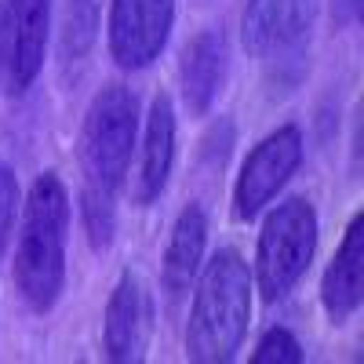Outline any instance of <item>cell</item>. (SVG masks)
Returning <instances> with one entry per match:
<instances>
[{"instance_id":"obj_2","label":"cell","mask_w":364,"mask_h":364,"mask_svg":"<svg viewBox=\"0 0 364 364\" xmlns=\"http://www.w3.org/2000/svg\"><path fill=\"white\" fill-rule=\"evenodd\" d=\"M252 317V269L237 248H219L197 273L186 321V357L193 364H226L245 343Z\"/></svg>"},{"instance_id":"obj_7","label":"cell","mask_w":364,"mask_h":364,"mask_svg":"<svg viewBox=\"0 0 364 364\" xmlns=\"http://www.w3.org/2000/svg\"><path fill=\"white\" fill-rule=\"evenodd\" d=\"M175 22V0H113L109 55L120 70H146L157 63Z\"/></svg>"},{"instance_id":"obj_4","label":"cell","mask_w":364,"mask_h":364,"mask_svg":"<svg viewBox=\"0 0 364 364\" xmlns=\"http://www.w3.org/2000/svg\"><path fill=\"white\" fill-rule=\"evenodd\" d=\"M317 15L321 0H248L240 41L255 63L266 66L273 84L295 87L302 80Z\"/></svg>"},{"instance_id":"obj_13","label":"cell","mask_w":364,"mask_h":364,"mask_svg":"<svg viewBox=\"0 0 364 364\" xmlns=\"http://www.w3.org/2000/svg\"><path fill=\"white\" fill-rule=\"evenodd\" d=\"M204 245H208V215L200 204H186L171 226L164 262H161V284L171 302H178L193 288L200 262H204Z\"/></svg>"},{"instance_id":"obj_9","label":"cell","mask_w":364,"mask_h":364,"mask_svg":"<svg viewBox=\"0 0 364 364\" xmlns=\"http://www.w3.org/2000/svg\"><path fill=\"white\" fill-rule=\"evenodd\" d=\"M149 339H154V295L139 281L135 269H124L106 302V321H102L106 357L117 364H135L146 357Z\"/></svg>"},{"instance_id":"obj_6","label":"cell","mask_w":364,"mask_h":364,"mask_svg":"<svg viewBox=\"0 0 364 364\" xmlns=\"http://www.w3.org/2000/svg\"><path fill=\"white\" fill-rule=\"evenodd\" d=\"M299 164H302V132L295 124H281L277 132H269L240 164L233 186V215L240 223L259 219L262 208L288 186Z\"/></svg>"},{"instance_id":"obj_12","label":"cell","mask_w":364,"mask_h":364,"mask_svg":"<svg viewBox=\"0 0 364 364\" xmlns=\"http://www.w3.org/2000/svg\"><path fill=\"white\" fill-rule=\"evenodd\" d=\"M175 106L168 95H157L146 117V139H142V157H139V186H135V204H154L175 168Z\"/></svg>"},{"instance_id":"obj_18","label":"cell","mask_w":364,"mask_h":364,"mask_svg":"<svg viewBox=\"0 0 364 364\" xmlns=\"http://www.w3.org/2000/svg\"><path fill=\"white\" fill-rule=\"evenodd\" d=\"M360 171V106L353 109V175Z\"/></svg>"},{"instance_id":"obj_5","label":"cell","mask_w":364,"mask_h":364,"mask_svg":"<svg viewBox=\"0 0 364 364\" xmlns=\"http://www.w3.org/2000/svg\"><path fill=\"white\" fill-rule=\"evenodd\" d=\"M317 252V211L306 197H288L266 211L255 245V281L266 302L284 299Z\"/></svg>"},{"instance_id":"obj_8","label":"cell","mask_w":364,"mask_h":364,"mask_svg":"<svg viewBox=\"0 0 364 364\" xmlns=\"http://www.w3.org/2000/svg\"><path fill=\"white\" fill-rule=\"evenodd\" d=\"M51 37V0H4V73L0 87L26 95L33 87Z\"/></svg>"},{"instance_id":"obj_10","label":"cell","mask_w":364,"mask_h":364,"mask_svg":"<svg viewBox=\"0 0 364 364\" xmlns=\"http://www.w3.org/2000/svg\"><path fill=\"white\" fill-rule=\"evenodd\" d=\"M360 299H364V211H353L339 248L324 269L321 302L331 321L346 324L360 310Z\"/></svg>"},{"instance_id":"obj_16","label":"cell","mask_w":364,"mask_h":364,"mask_svg":"<svg viewBox=\"0 0 364 364\" xmlns=\"http://www.w3.org/2000/svg\"><path fill=\"white\" fill-rule=\"evenodd\" d=\"M15 211H18V182H15L11 168L0 161V255H4V248H8Z\"/></svg>"},{"instance_id":"obj_1","label":"cell","mask_w":364,"mask_h":364,"mask_svg":"<svg viewBox=\"0 0 364 364\" xmlns=\"http://www.w3.org/2000/svg\"><path fill=\"white\" fill-rule=\"evenodd\" d=\"M139 135V99L124 84H106L87 106L77 139L80 161V215L95 248H106L117 230V193L124 186Z\"/></svg>"},{"instance_id":"obj_3","label":"cell","mask_w":364,"mask_h":364,"mask_svg":"<svg viewBox=\"0 0 364 364\" xmlns=\"http://www.w3.org/2000/svg\"><path fill=\"white\" fill-rule=\"evenodd\" d=\"M66 230H70L66 182L55 171H44L29 186L18 252H15V288L33 314H48L66 288Z\"/></svg>"},{"instance_id":"obj_11","label":"cell","mask_w":364,"mask_h":364,"mask_svg":"<svg viewBox=\"0 0 364 364\" xmlns=\"http://www.w3.org/2000/svg\"><path fill=\"white\" fill-rule=\"evenodd\" d=\"M223 77H226V41L215 29H204L182 48L178 58V91L193 117H204L211 109L223 87Z\"/></svg>"},{"instance_id":"obj_15","label":"cell","mask_w":364,"mask_h":364,"mask_svg":"<svg viewBox=\"0 0 364 364\" xmlns=\"http://www.w3.org/2000/svg\"><path fill=\"white\" fill-rule=\"evenodd\" d=\"M299 360H302V350L288 328H269L259 339V350L252 353V364H299Z\"/></svg>"},{"instance_id":"obj_17","label":"cell","mask_w":364,"mask_h":364,"mask_svg":"<svg viewBox=\"0 0 364 364\" xmlns=\"http://www.w3.org/2000/svg\"><path fill=\"white\" fill-rule=\"evenodd\" d=\"M336 26H357L360 22V0H331Z\"/></svg>"},{"instance_id":"obj_14","label":"cell","mask_w":364,"mask_h":364,"mask_svg":"<svg viewBox=\"0 0 364 364\" xmlns=\"http://www.w3.org/2000/svg\"><path fill=\"white\" fill-rule=\"evenodd\" d=\"M63 33H58V55H63L66 80H77V70L95 44L99 29V0H63Z\"/></svg>"},{"instance_id":"obj_19","label":"cell","mask_w":364,"mask_h":364,"mask_svg":"<svg viewBox=\"0 0 364 364\" xmlns=\"http://www.w3.org/2000/svg\"><path fill=\"white\" fill-rule=\"evenodd\" d=\"M0 73H4V0H0Z\"/></svg>"}]
</instances>
